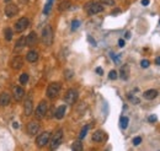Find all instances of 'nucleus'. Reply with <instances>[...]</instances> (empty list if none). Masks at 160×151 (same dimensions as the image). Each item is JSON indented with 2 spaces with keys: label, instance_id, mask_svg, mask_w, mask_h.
I'll return each instance as SVG.
<instances>
[{
  "label": "nucleus",
  "instance_id": "f257e3e1",
  "mask_svg": "<svg viewBox=\"0 0 160 151\" xmlns=\"http://www.w3.org/2000/svg\"><path fill=\"white\" fill-rule=\"evenodd\" d=\"M49 140H51V144H49L51 149H52V150H56V149L62 144V140H63V130H62V129L57 130L56 133L52 135V138H51Z\"/></svg>",
  "mask_w": 160,
  "mask_h": 151
},
{
  "label": "nucleus",
  "instance_id": "f03ea898",
  "mask_svg": "<svg viewBox=\"0 0 160 151\" xmlns=\"http://www.w3.org/2000/svg\"><path fill=\"white\" fill-rule=\"evenodd\" d=\"M85 10L87 11L89 15H96V14L103 11V6H102V4H99V3H95V2H90V3H87L85 5Z\"/></svg>",
  "mask_w": 160,
  "mask_h": 151
},
{
  "label": "nucleus",
  "instance_id": "7ed1b4c3",
  "mask_svg": "<svg viewBox=\"0 0 160 151\" xmlns=\"http://www.w3.org/2000/svg\"><path fill=\"white\" fill-rule=\"evenodd\" d=\"M42 41L46 46H51L53 43V30L49 25H47L42 31Z\"/></svg>",
  "mask_w": 160,
  "mask_h": 151
},
{
  "label": "nucleus",
  "instance_id": "20e7f679",
  "mask_svg": "<svg viewBox=\"0 0 160 151\" xmlns=\"http://www.w3.org/2000/svg\"><path fill=\"white\" fill-rule=\"evenodd\" d=\"M60 92V84L59 82H52L47 88V97L53 100L56 98Z\"/></svg>",
  "mask_w": 160,
  "mask_h": 151
},
{
  "label": "nucleus",
  "instance_id": "39448f33",
  "mask_svg": "<svg viewBox=\"0 0 160 151\" xmlns=\"http://www.w3.org/2000/svg\"><path fill=\"white\" fill-rule=\"evenodd\" d=\"M47 109H48V104L46 101H41L40 104L37 106L36 111H34V116H36L37 119H42L44 118L46 116V113H47Z\"/></svg>",
  "mask_w": 160,
  "mask_h": 151
},
{
  "label": "nucleus",
  "instance_id": "423d86ee",
  "mask_svg": "<svg viewBox=\"0 0 160 151\" xmlns=\"http://www.w3.org/2000/svg\"><path fill=\"white\" fill-rule=\"evenodd\" d=\"M77 100H78V91L75 88L68 90L67 93H65V96H64L65 103H68V104H74L77 102Z\"/></svg>",
  "mask_w": 160,
  "mask_h": 151
},
{
  "label": "nucleus",
  "instance_id": "0eeeda50",
  "mask_svg": "<svg viewBox=\"0 0 160 151\" xmlns=\"http://www.w3.org/2000/svg\"><path fill=\"white\" fill-rule=\"evenodd\" d=\"M49 139H51V133L49 131H43L42 134H40L36 139V144L38 147H43L46 146L48 143H49Z\"/></svg>",
  "mask_w": 160,
  "mask_h": 151
},
{
  "label": "nucleus",
  "instance_id": "6e6552de",
  "mask_svg": "<svg viewBox=\"0 0 160 151\" xmlns=\"http://www.w3.org/2000/svg\"><path fill=\"white\" fill-rule=\"evenodd\" d=\"M30 25V21H28V18L27 17H21L19 21H17L15 24V32H24Z\"/></svg>",
  "mask_w": 160,
  "mask_h": 151
},
{
  "label": "nucleus",
  "instance_id": "1a4fd4ad",
  "mask_svg": "<svg viewBox=\"0 0 160 151\" xmlns=\"http://www.w3.org/2000/svg\"><path fill=\"white\" fill-rule=\"evenodd\" d=\"M4 12L8 17H14L17 15V12H19V9H17V6L15 4H8L4 9Z\"/></svg>",
  "mask_w": 160,
  "mask_h": 151
},
{
  "label": "nucleus",
  "instance_id": "9d476101",
  "mask_svg": "<svg viewBox=\"0 0 160 151\" xmlns=\"http://www.w3.org/2000/svg\"><path fill=\"white\" fill-rule=\"evenodd\" d=\"M24 112H25V116H31L32 112H33V102L31 97H27L25 100V104H24Z\"/></svg>",
  "mask_w": 160,
  "mask_h": 151
},
{
  "label": "nucleus",
  "instance_id": "9b49d317",
  "mask_svg": "<svg viewBox=\"0 0 160 151\" xmlns=\"http://www.w3.org/2000/svg\"><path fill=\"white\" fill-rule=\"evenodd\" d=\"M38 41V37H37V33L36 32H30V34L26 37V46L27 47H33V46H36Z\"/></svg>",
  "mask_w": 160,
  "mask_h": 151
},
{
  "label": "nucleus",
  "instance_id": "f8f14e48",
  "mask_svg": "<svg viewBox=\"0 0 160 151\" xmlns=\"http://www.w3.org/2000/svg\"><path fill=\"white\" fill-rule=\"evenodd\" d=\"M40 131V124L37 122H30L27 124V133L30 135H36Z\"/></svg>",
  "mask_w": 160,
  "mask_h": 151
},
{
  "label": "nucleus",
  "instance_id": "ddd939ff",
  "mask_svg": "<svg viewBox=\"0 0 160 151\" xmlns=\"http://www.w3.org/2000/svg\"><path fill=\"white\" fill-rule=\"evenodd\" d=\"M25 97V90L20 86H16L14 88V98L17 101V102H20L22 101V98Z\"/></svg>",
  "mask_w": 160,
  "mask_h": 151
},
{
  "label": "nucleus",
  "instance_id": "4468645a",
  "mask_svg": "<svg viewBox=\"0 0 160 151\" xmlns=\"http://www.w3.org/2000/svg\"><path fill=\"white\" fill-rule=\"evenodd\" d=\"M22 65H24V60H22L21 56H19V55H16L15 58L11 60V66H12V69H15V70L21 69Z\"/></svg>",
  "mask_w": 160,
  "mask_h": 151
},
{
  "label": "nucleus",
  "instance_id": "2eb2a0df",
  "mask_svg": "<svg viewBox=\"0 0 160 151\" xmlns=\"http://www.w3.org/2000/svg\"><path fill=\"white\" fill-rule=\"evenodd\" d=\"M119 78L122 80H127L129 78V65L124 64L121 66V70H119Z\"/></svg>",
  "mask_w": 160,
  "mask_h": 151
},
{
  "label": "nucleus",
  "instance_id": "dca6fc26",
  "mask_svg": "<svg viewBox=\"0 0 160 151\" xmlns=\"http://www.w3.org/2000/svg\"><path fill=\"white\" fill-rule=\"evenodd\" d=\"M106 139V134H105V131L102 130H96L95 133L93 134V141L95 143H101Z\"/></svg>",
  "mask_w": 160,
  "mask_h": 151
},
{
  "label": "nucleus",
  "instance_id": "f3484780",
  "mask_svg": "<svg viewBox=\"0 0 160 151\" xmlns=\"http://www.w3.org/2000/svg\"><path fill=\"white\" fill-rule=\"evenodd\" d=\"M26 59L27 62L30 63H34V62H37L38 60V52L37 50H30L27 54H26Z\"/></svg>",
  "mask_w": 160,
  "mask_h": 151
},
{
  "label": "nucleus",
  "instance_id": "a211bd4d",
  "mask_svg": "<svg viewBox=\"0 0 160 151\" xmlns=\"http://www.w3.org/2000/svg\"><path fill=\"white\" fill-rule=\"evenodd\" d=\"M10 101H11V97L8 92H3L2 95H0V106L5 107V106L10 104Z\"/></svg>",
  "mask_w": 160,
  "mask_h": 151
},
{
  "label": "nucleus",
  "instance_id": "6ab92c4d",
  "mask_svg": "<svg viewBox=\"0 0 160 151\" xmlns=\"http://www.w3.org/2000/svg\"><path fill=\"white\" fill-rule=\"evenodd\" d=\"M65 111H67V106L65 104H63V106H59L58 108H57V111H56V118L57 119H62V118H64V116H65Z\"/></svg>",
  "mask_w": 160,
  "mask_h": 151
},
{
  "label": "nucleus",
  "instance_id": "aec40b11",
  "mask_svg": "<svg viewBox=\"0 0 160 151\" xmlns=\"http://www.w3.org/2000/svg\"><path fill=\"white\" fill-rule=\"evenodd\" d=\"M158 96V91L156 90H148L143 93V97L145 100H154Z\"/></svg>",
  "mask_w": 160,
  "mask_h": 151
},
{
  "label": "nucleus",
  "instance_id": "412c9836",
  "mask_svg": "<svg viewBox=\"0 0 160 151\" xmlns=\"http://www.w3.org/2000/svg\"><path fill=\"white\" fill-rule=\"evenodd\" d=\"M24 47H26V38H25V37H21V38L16 42L15 49H16V50H20V49H22Z\"/></svg>",
  "mask_w": 160,
  "mask_h": 151
},
{
  "label": "nucleus",
  "instance_id": "4be33fe9",
  "mask_svg": "<svg viewBox=\"0 0 160 151\" xmlns=\"http://www.w3.org/2000/svg\"><path fill=\"white\" fill-rule=\"evenodd\" d=\"M12 36H14V32H12L11 28L8 27V28L4 30V37H5L6 41H11V40H12Z\"/></svg>",
  "mask_w": 160,
  "mask_h": 151
},
{
  "label": "nucleus",
  "instance_id": "5701e85b",
  "mask_svg": "<svg viewBox=\"0 0 160 151\" xmlns=\"http://www.w3.org/2000/svg\"><path fill=\"white\" fill-rule=\"evenodd\" d=\"M128 123H129L128 117H121V119H119V127L122 129H126L128 127Z\"/></svg>",
  "mask_w": 160,
  "mask_h": 151
},
{
  "label": "nucleus",
  "instance_id": "b1692460",
  "mask_svg": "<svg viewBox=\"0 0 160 151\" xmlns=\"http://www.w3.org/2000/svg\"><path fill=\"white\" fill-rule=\"evenodd\" d=\"M72 149H73L74 151H81V150H83V144H81V141H80V140L74 141L73 145H72Z\"/></svg>",
  "mask_w": 160,
  "mask_h": 151
},
{
  "label": "nucleus",
  "instance_id": "393cba45",
  "mask_svg": "<svg viewBox=\"0 0 160 151\" xmlns=\"http://www.w3.org/2000/svg\"><path fill=\"white\" fill-rule=\"evenodd\" d=\"M70 5H72V4H70V2H62L60 4H59V11H65V10H68L69 8H70Z\"/></svg>",
  "mask_w": 160,
  "mask_h": 151
},
{
  "label": "nucleus",
  "instance_id": "a878e982",
  "mask_svg": "<svg viewBox=\"0 0 160 151\" xmlns=\"http://www.w3.org/2000/svg\"><path fill=\"white\" fill-rule=\"evenodd\" d=\"M27 82H28V74H26V72L21 74L20 75V84L21 85H26Z\"/></svg>",
  "mask_w": 160,
  "mask_h": 151
},
{
  "label": "nucleus",
  "instance_id": "bb28decb",
  "mask_svg": "<svg viewBox=\"0 0 160 151\" xmlns=\"http://www.w3.org/2000/svg\"><path fill=\"white\" fill-rule=\"evenodd\" d=\"M127 97H128V100H129L131 102H133L134 104H138V103L140 102V101H139V98H138V97H136V96H133L132 93H128V96H127Z\"/></svg>",
  "mask_w": 160,
  "mask_h": 151
},
{
  "label": "nucleus",
  "instance_id": "cd10ccee",
  "mask_svg": "<svg viewBox=\"0 0 160 151\" xmlns=\"http://www.w3.org/2000/svg\"><path fill=\"white\" fill-rule=\"evenodd\" d=\"M87 130H89V125H85V127L81 129V131H80V135H79V138H80V139H84V138L86 137V134H87Z\"/></svg>",
  "mask_w": 160,
  "mask_h": 151
},
{
  "label": "nucleus",
  "instance_id": "c85d7f7f",
  "mask_svg": "<svg viewBox=\"0 0 160 151\" xmlns=\"http://www.w3.org/2000/svg\"><path fill=\"white\" fill-rule=\"evenodd\" d=\"M100 3L107 6H113L115 5V0H100Z\"/></svg>",
  "mask_w": 160,
  "mask_h": 151
},
{
  "label": "nucleus",
  "instance_id": "c756f323",
  "mask_svg": "<svg viewBox=\"0 0 160 151\" xmlns=\"http://www.w3.org/2000/svg\"><path fill=\"white\" fill-rule=\"evenodd\" d=\"M64 75H65V79H72L73 75H74V71L73 70H65Z\"/></svg>",
  "mask_w": 160,
  "mask_h": 151
},
{
  "label": "nucleus",
  "instance_id": "7c9ffc66",
  "mask_svg": "<svg viewBox=\"0 0 160 151\" xmlns=\"http://www.w3.org/2000/svg\"><path fill=\"white\" fill-rule=\"evenodd\" d=\"M117 76H118V75H117V71H116V70H111V71H110L109 78H110L111 80H116V79H117Z\"/></svg>",
  "mask_w": 160,
  "mask_h": 151
},
{
  "label": "nucleus",
  "instance_id": "2f4dec72",
  "mask_svg": "<svg viewBox=\"0 0 160 151\" xmlns=\"http://www.w3.org/2000/svg\"><path fill=\"white\" fill-rule=\"evenodd\" d=\"M79 26H80V21H78V20H74V21L72 22V31H75V30H78V28H79Z\"/></svg>",
  "mask_w": 160,
  "mask_h": 151
},
{
  "label": "nucleus",
  "instance_id": "473e14b6",
  "mask_svg": "<svg viewBox=\"0 0 160 151\" xmlns=\"http://www.w3.org/2000/svg\"><path fill=\"white\" fill-rule=\"evenodd\" d=\"M140 66H142V68H144V69H145V68H148V66H149V60L143 59V60L140 62Z\"/></svg>",
  "mask_w": 160,
  "mask_h": 151
},
{
  "label": "nucleus",
  "instance_id": "72a5a7b5",
  "mask_svg": "<svg viewBox=\"0 0 160 151\" xmlns=\"http://www.w3.org/2000/svg\"><path fill=\"white\" fill-rule=\"evenodd\" d=\"M156 114H152V116H149L148 117V122H150V123H154V122H156Z\"/></svg>",
  "mask_w": 160,
  "mask_h": 151
},
{
  "label": "nucleus",
  "instance_id": "f704fd0d",
  "mask_svg": "<svg viewBox=\"0 0 160 151\" xmlns=\"http://www.w3.org/2000/svg\"><path fill=\"white\" fill-rule=\"evenodd\" d=\"M140 143H142V138H140V137H137V138L133 139V145L137 146V145H139Z\"/></svg>",
  "mask_w": 160,
  "mask_h": 151
},
{
  "label": "nucleus",
  "instance_id": "c9c22d12",
  "mask_svg": "<svg viewBox=\"0 0 160 151\" xmlns=\"http://www.w3.org/2000/svg\"><path fill=\"white\" fill-rule=\"evenodd\" d=\"M87 41L90 42L93 46H96V42H95V40H93V37H91V36H87Z\"/></svg>",
  "mask_w": 160,
  "mask_h": 151
},
{
  "label": "nucleus",
  "instance_id": "e433bc0d",
  "mask_svg": "<svg viewBox=\"0 0 160 151\" xmlns=\"http://www.w3.org/2000/svg\"><path fill=\"white\" fill-rule=\"evenodd\" d=\"M149 0H142V5H144V6H147V5H149Z\"/></svg>",
  "mask_w": 160,
  "mask_h": 151
},
{
  "label": "nucleus",
  "instance_id": "4c0bfd02",
  "mask_svg": "<svg viewBox=\"0 0 160 151\" xmlns=\"http://www.w3.org/2000/svg\"><path fill=\"white\" fill-rule=\"evenodd\" d=\"M124 38H126V40H129V38H131V32H126V33H124Z\"/></svg>",
  "mask_w": 160,
  "mask_h": 151
},
{
  "label": "nucleus",
  "instance_id": "58836bf2",
  "mask_svg": "<svg viewBox=\"0 0 160 151\" xmlns=\"http://www.w3.org/2000/svg\"><path fill=\"white\" fill-rule=\"evenodd\" d=\"M96 72L100 74V75H102V74H103V70H102L101 68H96Z\"/></svg>",
  "mask_w": 160,
  "mask_h": 151
},
{
  "label": "nucleus",
  "instance_id": "ea45409f",
  "mask_svg": "<svg viewBox=\"0 0 160 151\" xmlns=\"http://www.w3.org/2000/svg\"><path fill=\"white\" fill-rule=\"evenodd\" d=\"M118 44H119V47H124V40H119Z\"/></svg>",
  "mask_w": 160,
  "mask_h": 151
},
{
  "label": "nucleus",
  "instance_id": "a19ab883",
  "mask_svg": "<svg viewBox=\"0 0 160 151\" xmlns=\"http://www.w3.org/2000/svg\"><path fill=\"white\" fill-rule=\"evenodd\" d=\"M155 64H158V65H160V56H158V58L155 59Z\"/></svg>",
  "mask_w": 160,
  "mask_h": 151
},
{
  "label": "nucleus",
  "instance_id": "79ce46f5",
  "mask_svg": "<svg viewBox=\"0 0 160 151\" xmlns=\"http://www.w3.org/2000/svg\"><path fill=\"white\" fill-rule=\"evenodd\" d=\"M12 127H14V128H19V124H17L16 122H14V123H12Z\"/></svg>",
  "mask_w": 160,
  "mask_h": 151
},
{
  "label": "nucleus",
  "instance_id": "37998d69",
  "mask_svg": "<svg viewBox=\"0 0 160 151\" xmlns=\"http://www.w3.org/2000/svg\"><path fill=\"white\" fill-rule=\"evenodd\" d=\"M28 2V0H20V3H22V4H26Z\"/></svg>",
  "mask_w": 160,
  "mask_h": 151
},
{
  "label": "nucleus",
  "instance_id": "c03bdc74",
  "mask_svg": "<svg viewBox=\"0 0 160 151\" xmlns=\"http://www.w3.org/2000/svg\"><path fill=\"white\" fill-rule=\"evenodd\" d=\"M118 12H119V10H118V9H117V10H115V11H113V12H112V15H115V14H118Z\"/></svg>",
  "mask_w": 160,
  "mask_h": 151
},
{
  "label": "nucleus",
  "instance_id": "a18cd8bd",
  "mask_svg": "<svg viewBox=\"0 0 160 151\" xmlns=\"http://www.w3.org/2000/svg\"><path fill=\"white\" fill-rule=\"evenodd\" d=\"M4 2H5V3H9V2H10V0H4Z\"/></svg>",
  "mask_w": 160,
  "mask_h": 151
}]
</instances>
